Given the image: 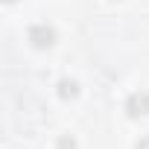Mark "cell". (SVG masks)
Masks as SVG:
<instances>
[{"mask_svg": "<svg viewBox=\"0 0 149 149\" xmlns=\"http://www.w3.org/2000/svg\"><path fill=\"white\" fill-rule=\"evenodd\" d=\"M126 111L132 117H140V114H149V94L146 91H137L126 100Z\"/></svg>", "mask_w": 149, "mask_h": 149, "instance_id": "2", "label": "cell"}, {"mask_svg": "<svg viewBox=\"0 0 149 149\" xmlns=\"http://www.w3.org/2000/svg\"><path fill=\"white\" fill-rule=\"evenodd\" d=\"M6 3H15V0H6Z\"/></svg>", "mask_w": 149, "mask_h": 149, "instance_id": "6", "label": "cell"}, {"mask_svg": "<svg viewBox=\"0 0 149 149\" xmlns=\"http://www.w3.org/2000/svg\"><path fill=\"white\" fill-rule=\"evenodd\" d=\"M134 149H149V134H146V137H140V143H137Z\"/></svg>", "mask_w": 149, "mask_h": 149, "instance_id": "5", "label": "cell"}, {"mask_svg": "<svg viewBox=\"0 0 149 149\" xmlns=\"http://www.w3.org/2000/svg\"><path fill=\"white\" fill-rule=\"evenodd\" d=\"M76 94H79V85L73 82V79H61V82H58V97H61V100H73Z\"/></svg>", "mask_w": 149, "mask_h": 149, "instance_id": "3", "label": "cell"}, {"mask_svg": "<svg viewBox=\"0 0 149 149\" xmlns=\"http://www.w3.org/2000/svg\"><path fill=\"white\" fill-rule=\"evenodd\" d=\"M73 146H76L73 137H61V140H58V149H73Z\"/></svg>", "mask_w": 149, "mask_h": 149, "instance_id": "4", "label": "cell"}, {"mask_svg": "<svg viewBox=\"0 0 149 149\" xmlns=\"http://www.w3.org/2000/svg\"><path fill=\"white\" fill-rule=\"evenodd\" d=\"M29 41H32V47L47 50V47H53V44H56V29H53V26H47V24H35V26L29 29Z\"/></svg>", "mask_w": 149, "mask_h": 149, "instance_id": "1", "label": "cell"}]
</instances>
